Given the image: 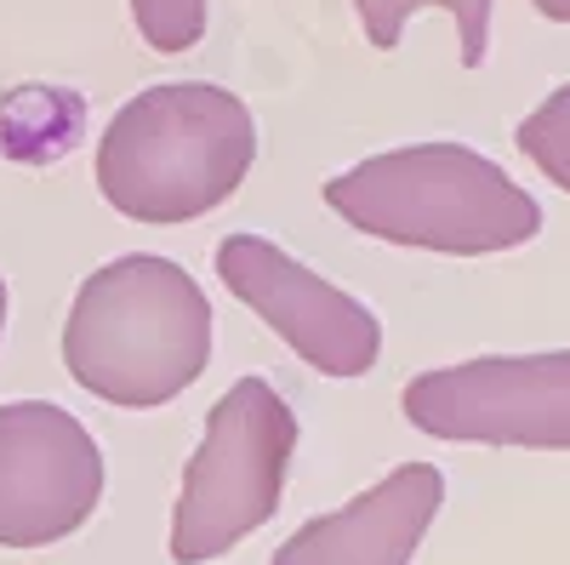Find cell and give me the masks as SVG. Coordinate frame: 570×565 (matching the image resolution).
Segmentation results:
<instances>
[{
	"mask_svg": "<svg viewBox=\"0 0 570 565\" xmlns=\"http://www.w3.org/2000/svg\"><path fill=\"white\" fill-rule=\"evenodd\" d=\"M400 411L411 429L456 446L570 451V349L434 366L405 383Z\"/></svg>",
	"mask_w": 570,
	"mask_h": 565,
	"instance_id": "obj_5",
	"label": "cell"
},
{
	"mask_svg": "<svg viewBox=\"0 0 570 565\" xmlns=\"http://www.w3.org/2000/svg\"><path fill=\"white\" fill-rule=\"evenodd\" d=\"M212 263L223 286L320 377H365L383 354V320L263 234H228Z\"/></svg>",
	"mask_w": 570,
	"mask_h": 565,
	"instance_id": "obj_6",
	"label": "cell"
},
{
	"mask_svg": "<svg viewBox=\"0 0 570 565\" xmlns=\"http://www.w3.org/2000/svg\"><path fill=\"white\" fill-rule=\"evenodd\" d=\"M531 7H537L548 23H570V0H531Z\"/></svg>",
	"mask_w": 570,
	"mask_h": 565,
	"instance_id": "obj_12",
	"label": "cell"
},
{
	"mask_svg": "<svg viewBox=\"0 0 570 565\" xmlns=\"http://www.w3.org/2000/svg\"><path fill=\"white\" fill-rule=\"evenodd\" d=\"M0 338H7V274H0Z\"/></svg>",
	"mask_w": 570,
	"mask_h": 565,
	"instance_id": "obj_13",
	"label": "cell"
},
{
	"mask_svg": "<svg viewBox=\"0 0 570 565\" xmlns=\"http://www.w3.org/2000/svg\"><path fill=\"white\" fill-rule=\"evenodd\" d=\"M104 446L58 400L0 406V548H52L104 503Z\"/></svg>",
	"mask_w": 570,
	"mask_h": 565,
	"instance_id": "obj_7",
	"label": "cell"
},
{
	"mask_svg": "<svg viewBox=\"0 0 570 565\" xmlns=\"http://www.w3.org/2000/svg\"><path fill=\"white\" fill-rule=\"evenodd\" d=\"M445 503V475L434 462H400L371 491L343 508L314 514L274 548L268 565H411L434 514Z\"/></svg>",
	"mask_w": 570,
	"mask_h": 565,
	"instance_id": "obj_8",
	"label": "cell"
},
{
	"mask_svg": "<svg viewBox=\"0 0 570 565\" xmlns=\"http://www.w3.org/2000/svg\"><path fill=\"white\" fill-rule=\"evenodd\" d=\"M257 160L252 109L217 80H160L98 137V195L149 228L195 223L240 195Z\"/></svg>",
	"mask_w": 570,
	"mask_h": 565,
	"instance_id": "obj_2",
	"label": "cell"
},
{
	"mask_svg": "<svg viewBox=\"0 0 570 565\" xmlns=\"http://www.w3.org/2000/svg\"><path fill=\"white\" fill-rule=\"evenodd\" d=\"M428 7H440L456 18V40H462V69H480L491 52V7L497 0H354V18L365 29V40L376 52H394L405 23Z\"/></svg>",
	"mask_w": 570,
	"mask_h": 565,
	"instance_id": "obj_9",
	"label": "cell"
},
{
	"mask_svg": "<svg viewBox=\"0 0 570 565\" xmlns=\"http://www.w3.org/2000/svg\"><path fill=\"white\" fill-rule=\"evenodd\" d=\"M297 457V411L263 377H240L206 411L200 451L188 457L171 503V559L212 565L274 520Z\"/></svg>",
	"mask_w": 570,
	"mask_h": 565,
	"instance_id": "obj_4",
	"label": "cell"
},
{
	"mask_svg": "<svg viewBox=\"0 0 570 565\" xmlns=\"http://www.w3.org/2000/svg\"><path fill=\"white\" fill-rule=\"evenodd\" d=\"M513 137H519V149H525V160L570 195V86L548 91V98L519 120Z\"/></svg>",
	"mask_w": 570,
	"mask_h": 565,
	"instance_id": "obj_10",
	"label": "cell"
},
{
	"mask_svg": "<svg viewBox=\"0 0 570 565\" xmlns=\"http://www.w3.org/2000/svg\"><path fill=\"white\" fill-rule=\"evenodd\" d=\"M325 206L371 241L440 257H491L542 234V206L468 144L371 155L325 183Z\"/></svg>",
	"mask_w": 570,
	"mask_h": 565,
	"instance_id": "obj_3",
	"label": "cell"
},
{
	"mask_svg": "<svg viewBox=\"0 0 570 565\" xmlns=\"http://www.w3.org/2000/svg\"><path fill=\"white\" fill-rule=\"evenodd\" d=\"M137 35L166 58H183L206 40V0H126Z\"/></svg>",
	"mask_w": 570,
	"mask_h": 565,
	"instance_id": "obj_11",
	"label": "cell"
},
{
	"mask_svg": "<svg viewBox=\"0 0 570 565\" xmlns=\"http://www.w3.org/2000/svg\"><path fill=\"white\" fill-rule=\"evenodd\" d=\"M212 360V303L160 252H126L80 280L63 320V366L104 406L160 411Z\"/></svg>",
	"mask_w": 570,
	"mask_h": 565,
	"instance_id": "obj_1",
	"label": "cell"
}]
</instances>
